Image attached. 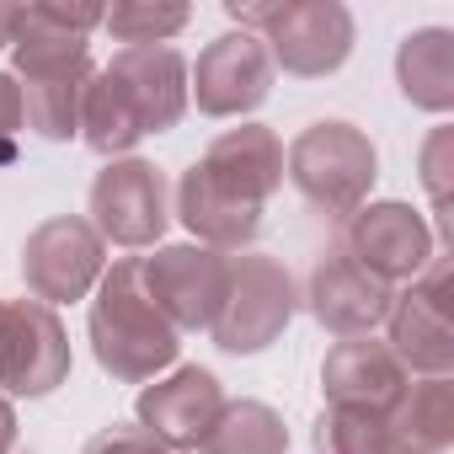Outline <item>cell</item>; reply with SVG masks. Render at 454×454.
I'll return each instance as SVG.
<instances>
[{
    "label": "cell",
    "instance_id": "obj_22",
    "mask_svg": "<svg viewBox=\"0 0 454 454\" xmlns=\"http://www.w3.org/2000/svg\"><path fill=\"white\" fill-rule=\"evenodd\" d=\"M198 454H289V427L268 401H224Z\"/></svg>",
    "mask_w": 454,
    "mask_h": 454
},
{
    "label": "cell",
    "instance_id": "obj_16",
    "mask_svg": "<svg viewBox=\"0 0 454 454\" xmlns=\"http://www.w3.org/2000/svg\"><path fill=\"white\" fill-rule=\"evenodd\" d=\"M171 214L187 224V236L198 241V247H208V252H247L252 241H257V231H262V208L257 203H247V198H236V192H224L198 160L176 176V192H171Z\"/></svg>",
    "mask_w": 454,
    "mask_h": 454
},
{
    "label": "cell",
    "instance_id": "obj_15",
    "mask_svg": "<svg viewBox=\"0 0 454 454\" xmlns=\"http://www.w3.org/2000/svg\"><path fill=\"white\" fill-rule=\"evenodd\" d=\"M102 70L123 86V97H129L145 134H166V129L182 123V113H187V59L171 43L118 49Z\"/></svg>",
    "mask_w": 454,
    "mask_h": 454
},
{
    "label": "cell",
    "instance_id": "obj_28",
    "mask_svg": "<svg viewBox=\"0 0 454 454\" xmlns=\"http://www.w3.org/2000/svg\"><path fill=\"white\" fill-rule=\"evenodd\" d=\"M22 129H27V118H22V86H17V75L0 70V166L17 160Z\"/></svg>",
    "mask_w": 454,
    "mask_h": 454
},
{
    "label": "cell",
    "instance_id": "obj_33",
    "mask_svg": "<svg viewBox=\"0 0 454 454\" xmlns=\"http://www.w3.org/2000/svg\"><path fill=\"white\" fill-rule=\"evenodd\" d=\"M0 305H6V300H0Z\"/></svg>",
    "mask_w": 454,
    "mask_h": 454
},
{
    "label": "cell",
    "instance_id": "obj_26",
    "mask_svg": "<svg viewBox=\"0 0 454 454\" xmlns=\"http://www.w3.org/2000/svg\"><path fill=\"white\" fill-rule=\"evenodd\" d=\"M449 129H433L427 145H422V187L433 198V214L449 224Z\"/></svg>",
    "mask_w": 454,
    "mask_h": 454
},
{
    "label": "cell",
    "instance_id": "obj_6",
    "mask_svg": "<svg viewBox=\"0 0 454 454\" xmlns=\"http://www.w3.org/2000/svg\"><path fill=\"white\" fill-rule=\"evenodd\" d=\"M385 348L417 380H443L454 369V326H449V257H433L411 284L395 289L385 316Z\"/></svg>",
    "mask_w": 454,
    "mask_h": 454
},
{
    "label": "cell",
    "instance_id": "obj_31",
    "mask_svg": "<svg viewBox=\"0 0 454 454\" xmlns=\"http://www.w3.org/2000/svg\"><path fill=\"white\" fill-rule=\"evenodd\" d=\"M6 449H17V406L12 395H0V454Z\"/></svg>",
    "mask_w": 454,
    "mask_h": 454
},
{
    "label": "cell",
    "instance_id": "obj_4",
    "mask_svg": "<svg viewBox=\"0 0 454 454\" xmlns=\"http://www.w3.org/2000/svg\"><path fill=\"white\" fill-rule=\"evenodd\" d=\"M294 316H300L294 273L278 257H268V252H236L208 337H214L219 353H231V358H257L289 332Z\"/></svg>",
    "mask_w": 454,
    "mask_h": 454
},
{
    "label": "cell",
    "instance_id": "obj_12",
    "mask_svg": "<svg viewBox=\"0 0 454 454\" xmlns=\"http://www.w3.org/2000/svg\"><path fill=\"white\" fill-rule=\"evenodd\" d=\"M395 289L385 278H374L358 257H348L342 247H332L316 268L310 284L300 294V305L321 321V332L332 337H374V326H385Z\"/></svg>",
    "mask_w": 454,
    "mask_h": 454
},
{
    "label": "cell",
    "instance_id": "obj_27",
    "mask_svg": "<svg viewBox=\"0 0 454 454\" xmlns=\"http://www.w3.org/2000/svg\"><path fill=\"white\" fill-rule=\"evenodd\" d=\"M81 454H171L155 433H145L139 422H113V427H102Z\"/></svg>",
    "mask_w": 454,
    "mask_h": 454
},
{
    "label": "cell",
    "instance_id": "obj_14",
    "mask_svg": "<svg viewBox=\"0 0 454 454\" xmlns=\"http://www.w3.org/2000/svg\"><path fill=\"white\" fill-rule=\"evenodd\" d=\"M406 380L411 374L374 337H342L321 358V395H326V406H348V411L385 417L395 406V395L406 390Z\"/></svg>",
    "mask_w": 454,
    "mask_h": 454
},
{
    "label": "cell",
    "instance_id": "obj_10",
    "mask_svg": "<svg viewBox=\"0 0 454 454\" xmlns=\"http://www.w3.org/2000/svg\"><path fill=\"white\" fill-rule=\"evenodd\" d=\"M342 252L358 257L374 278H385L390 289L411 284L433 257H438V236L422 208L401 203V198H385V203H364L353 219H348V236H342Z\"/></svg>",
    "mask_w": 454,
    "mask_h": 454
},
{
    "label": "cell",
    "instance_id": "obj_2",
    "mask_svg": "<svg viewBox=\"0 0 454 454\" xmlns=\"http://www.w3.org/2000/svg\"><path fill=\"white\" fill-rule=\"evenodd\" d=\"M231 22L241 33H257L273 70L300 75V81H326L348 65L353 54V12L342 0H268V6H252V0H231Z\"/></svg>",
    "mask_w": 454,
    "mask_h": 454
},
{
    "label": "cell",
    "instance_id": "obj_5",
    "mask_svg": "<svg viewBox=\"0 0 454 454\" xmlns=\"http://www.w3.org/2000/svg\"><path fill=\"white\" fill-rule=\"evenodd\" d=\"M86 208H91V231L107 247L145 252V247H160L166 224H171V182L160 166L123 155L97 171Z\"/></svg>",
    "mask_w": 454,
    "mask_h": 454
},
{
    "label": "cell",
    "instance_id": "obj_20",
    "mask_svg": "<svg viewBox=\"0 0 454 454\" xmlns=\"http://www.w3.org/2000/svg\"><path fill=\"white\" fill-rule=\"evenodd\" d=\"M12 75L17 81H75V75H91V43L81 33H65L54 27L38 0L22 6V27H17V43H12Z\"/></svg>",
    "mask_w": 454,
    "mask_h": 454
},
{
    "label": "cell",
    "instance_id": "obj_30",
    "mask_svg": "<svg viewBox=\"0 0 454 454\" xmlns=\"http://www.w3.org/2000/svg\"><path fill=\"white\" fill-rule=\"evenodd\" d=\"M17 27H22V6L0 0V49H12V43H17Z\"/></svg>",
    "mask_w": 454,
    "mask_h": 454
},
{
    "label": "cell",
    "instance_id": "obj_11",
    "mask_svg": "<svg viewBox=\"0 0 454 454\" xmlns=\"http://www.w3.org/2000/svg\"><path fill=\"white\" fill-rule=\"evenodd\" d=\"M139 262H145V289L155 310L176 326V337L214 326L224 278H231V257L198 241H176V247H155V257H139Z\"/></svg>",
    "mask_w": 454,
    "mask_h": 454
},
{
    "label": "cell",
    "instance_id": "obj_18",
    "mask_svg": "<svg viewBox=\"0 0 454 454\" xmlns=\"http://www.w3.org/2000/svg\"><path fill=\"white\" fill-rule=\"evenodd\" d=\"M454 443V380H406L385 411V454H443Z\"/></svg>",
    "mask_w": 454,
    "mask_h": 454
},
{
    "label": "cell",
    "instance_id": "obj_25",
    "mask_svg": "<svg viewBox=\"0 0 454 454\" xmlns=\"http://www.w3.org/2000/svg\"><path fill=\"white\" fill-rule=\"evenodd\" d=\"M310 443H316V454H385V417L348 411V406H326L316 417Z\"/></svg>",
    "mask_w": 454,
    "mask_h": 454
},
{
    "label": "cell",
    "instance_id": "obj_8",
    "mask_svg": "<svg viewBox=\"0 0 454 454\" xmlns=\"http://www.w3.org/2000/svg\"><path fill=\"white\" fill-rule=\"evenodd\" d=\"M70 380V332L43 300L0 305V390L43 401Z\"/></svg>",
    "mask_w": 454,
    "mask_h": 454
},
{
    "label": "cell",
    "instance_id": "obj_32",
    "mask_svg": "<svg viewBox=\"0 0 454 454\" xmlns=\"http://www.w3.org/2000/svg\"><path fill=\"white\" fill-rule=\"evenodd\" d=\"M6 454H22V449H6Z\"/></svg>",
    "mask_w": 454,
    "mask_h": 454
},
{
    "label": "cell",
    "instance_id": "obj_24",
    "mask_svg": "<svg viewBox=\"0 0 454 454\" xmlns=\"http://www.w3.org/2000/svg\"><path fill=\"white\" fill-rule=\"evenodd\" d=\"M187 22H192V6H160V0H118V6L102 17V27H107L123 49L171 43Z\"/></svg>",
    "mask_w": 454,
    "mask_h": 454
},
{
    "label": "cell",
    "instance_id": "obj_7",
    "mask_svg": "<svg viewBox=\"0 0 454 454\" xmlns=\"http://www.w3.org/2000/svg\"><path fill=\"white\" fill-rule=\"evenodd\" d=\"M102 273H107V241L91 231V219H81V214L43 219L38 231L27 236V247H22L27 294L43 300L49 310L91 300V289L102 284Z\"/></svg>",
    "mask_w": 454,
    "mask_h": 454
},
{
    "label": "cell",
    "instance_id": "obj_13",
    "mask_svg": "<svg viewBox=\"0 0 454 454\" xmlns=\"http://www.w3.org/2000/svg\"><path fill=\"white\" fill-rule=\"evenodd\" d=\"M219 411H224V385L208 369H198V364H182V369L150 380L139 390V401H134V422L145 433H155L176 454L198 449Z\"/></svg>",
    "mask_w": 454,
    "mask_h": 454
},
{
    "label": "cell",
    "instance_id": "obj_19",
    "mask_svg": "<svg viewBox=\"0 0 454 454\" xmlns=\"http://www.w3.org/2000/svg\"><path fill=\"white\" fill-rule=\"evenodd\" d=\"M395 86L417 113H449L454 107V33L449 27H417L395 49Z\"/></svg>",
    "mask_w": 454,
    "mask_h": 454
},
{
    "label": "cell",
    "instance_id": "obj_1",
    "mask_svg": "<svg viewBox=\"0 0 454 454\" xmlns=\"http://www.w3.org/2000/svg\"><path fill=\"white\" fill-rule=\"evenodd\" d=\"M86 337H91L102 374H113L118 385H150L166 369H176V353H182L176 326L155 310V300L145 289L139 257H118L102 273V284L91 289Z\"/></svg>",
    "mask_w": 454,
    "mask_h": 454
},
{
    "label": "cell",
    "instance_id": "obj_9",
    "mask_svg": "<svg viewBox=\"0 0 454 454\" xmlns=\"http://www.w3.org/2000/svg\"><path fill=\"white\" fill-rule=\"evenodd\" d=\"M273 91V59L257 33H219L203 43L198 65H187V102H198L203 118H247Z\"/></svg>",
    "mask_w": 454,
    "mask_h": 454
},
{
    "label": "cell",
    "instance_id": "obj_29",
    "mask_svg": "<svg viewBox=\"0 0 454 454\" xmlns=\"http://www.w3.org/2000/svg\"><path fill=\"white\" fill-rule=\"evenodd\" d=\"M38 12L54 27L81 33V38H91V27H102V17H107V6H91V0H81V6H65V0H38Z\"/></svg>",
    "mask_w": 454,
    "mask_h": 454
},
{
    "label": "cell",
    "instance_id": "obj_23",
    "mask_svg": "<svg viewBox=\"0 0 454 454\" xmlns=\"http://www.w3.org/2000/svg\"><path fill=\"white\" fill-rule=\"evenodd\" d=\"M91 75H75V81H33L22 86V118L38 139L49 145H70L81 134V91H86Z\"/></svg>",
    "mask_w": 454,
    "mask_h": 454
},
{
    "label": "cell",
    "instance_id": "obj_17",
    "mask_svg": "<svg viewBox=\"0 0 454 454\" xmlns=\"http://www.w3.org/2000/svg\"><path fill=\"white\" fill-rule=\"evenodd\" d=\"M198 166L224 187L257 208H268V198L284 187V139L268 123H241L224 129L219 139H208V150L198 155Z\"/></svg>",
    "mask_w": 454,
    "mask_h": 454
},
{
    "label": "cell",
    "instance_id": "obj_21",
    "mask_svg": "<svg viewBox=\"0 0 454 454\" xmlns=\"http://www.w3.org/2000/svg\"><path fill=\"white\" fill-rule=\"evenodd\" d=\"M81 139H86L102 160H123V155L145 139V129H139V118H134L123 86H118L107 70H91V81H86V91H81Z\"/></svg>",
    "mask_w": 454,
    "mask_h": 454
},
{
    "label": "cell",
    "instance_id": "obj_3",
    "mask_svg": "<svg viewBox=\"0 0 454 454\" xmlns=\"http://www.w3.org/2000/svg\"><path fill=\"white\" fill-rule=\"evenodd\" d=\"M284 176L294 182V192L326 214V219H353L380 176V150L358 123L342 118H321L310 129H300L284 150Z\"/></svg>",
    "mask_w": 454,
    "mask_h": 454
}]
</instances>
